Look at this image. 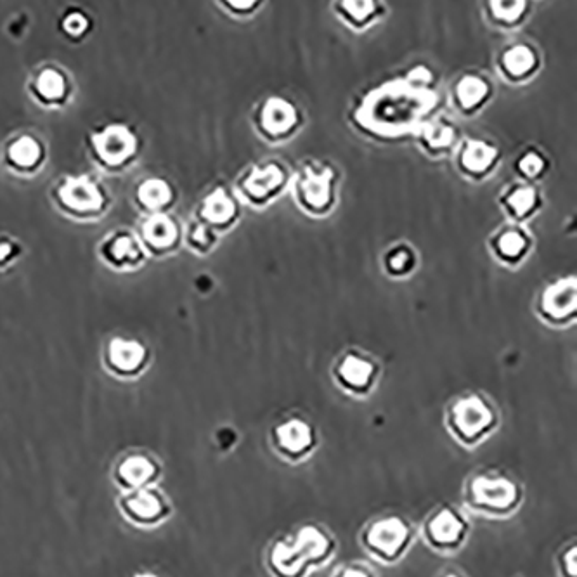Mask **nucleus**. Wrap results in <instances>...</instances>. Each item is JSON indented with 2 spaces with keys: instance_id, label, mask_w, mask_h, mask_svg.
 I'll return each mask as SVG.
<instances>
[{
  "instance_id": "nucleus-1",
  "label": "nucleus",
  "mask_w": 577,
  "mask_h": 577,
  "mask_svg": "<svg viewBox=\"0 0 577 577\" xmlns=\"http://www.w3.org/2000/svg\"><path fill=\"white\" fill-rule=\"evenodd\" d=\"M430 98L411 92V89L389 87L380 94H375L366 106V122L385 134L408 129L409 125L420 117L430 106Z\"/></svg>"
},
{
  "instance_id": "nucleus-39",
  "label": "nucleus",
  "mask_w": 577,
  "mask_h": 577,
  "mask_svg": "<svg viewBox=\"0 0 577 577\" xmlns=\"http://www.w3.org/2000/svg\"><path fill=\"white\" fill-rule=\"evenodd\" d=\"M233 6H240V9H245V7L253 6L252 2H233Z\"/></svg>"
},
{
  "instance_id": "nucleus-26",
  "label": "nucleus",
  "mask_w": 577,
  "mask_h": 577,
  "mask_svg": "<svg viewBox=\"0 0 577 577\" xmlns=\"http://www.w3.org/2000/svg\"><path fill=\"white\" fill-rule=\"evenodd\" d=\"M425 136H427L430 146L442 148V146H448L453 141V130L449 129L448 125L434 124L428 127Z\"/></svg>"
},
{
  "instance_id": "nucleus-9",
  "label": "nucleus",
  "mask_w": 577,
  "mask_h": 577,
  "mask_svg": "<svg viewBox=\"0 0 577 577\" xmlns=\"http://www.w3.org/2000/svg\"><path fill=\"white\" fill-rule=\"evenodd\" d=\"M279 442L290 453H300L311 444V428L300 420H292L278 428Z\"/></svg>"
},
{
  "instance_id": "nucleus-33",
  "label": "nucleus",
  "mask_w": 577,
  "mask_h": 577,
  "mask_svg": "<svg viewBox=\"0 0 577 577\" xmlns=\"http://www.w3.org/2000/svg\"><path fill=\"white\" fill-rule=\"evenodd\" d=\"M85 26H87V21H85V18L82 16V14H72V16H68V18H66V32L77 33L78 35V33L84 32Z\"/></svg>"
},
{
  "instance_id": "nucleus-10",
  "label": "nucleus",
  "mask_w": 577,
  "mask_h": 577,
  "mask_svg": "<svg viewBox=\"0 0 577 577\" xmlns=\"http://www.w3.org/2000/svg\"><path fill=\"white\" fill-rule=\"evenodd\" d=\"M295 124V110L292 104L281 101V99H271L266 106L264 113V125L273 134H281L290 129Z\"/></svg>"
},
{
  "instance_id": "nucleus-12",
  "label": "nucleus",
  "mask_w": 577,
  "mask_h": 577,
  "mask_svg": "<svg viewBox=\"0 0 577 577\" xmlns=\"http://www.w3.org/2000/svg\"><path fill=\"white\" fill-rule=\"evenodd\" d=\"M461 529H463V526H461L460 520L449 510L439 513L432 520V526H430L432 536L439 543H453V541L460 538Z\"/></svg>"
},
{
  "instance_id": "nucleus-28",
  "label": "nucleus",
  "mask_w": 577,
  "mask_h": 577,
  "mask_svg": "<svg viewBox=\"0 0 577 577\" xmlns=\"http://www.w3.org/2000/svg\"><path fill=\"white\" fill-rule=\"evenodd\" d=\"M534 200H536L534 191H531V189H519V191L512 196L510 203H512V207L515 208V212L522 215L526 214L527 210L534 205Z\"/></svg>"
},
{
  "instance_id": "nucleus-24",
  "label": "nucleus",
  "mask_w": 577,
  "mask_h": 577,
  "mask_svg": "<svg viewBox=\"0 0 577 577\" xmlns=\"http://www.w3.org/2000/svg\"><path fill=\"white\" fill-rule=\"evenodd\" d=\"M39 155V144L35 143L30 137H23L11 148V156H13L14 162L25 165V167L37 162Z\"/></svg>"
},
{
  "instance_id": "nucleus-38",
  "label": "nucleus",
  "mask_w": 577,
  "mask_h": 577,
  "mask_svg": "<svg viewBox=\"0 0 577 577\" xmlns=\"http://www.w3.org/2000/svg\"><path fill=\"white\" fill-rule=\"evenodd\" d=\"M344 577H368V576H366V574H363V572L349 571L347 572V574H345Z\"/></svg>"
},
{
  "instance_id": "nucleus-20",
  "label": "nucleus",
  "mask_w": 577,
  "mask_h": 577,
  "mask_svg": "<svg viewBox=\"0 0 577 577\" xmlns=\"http://www.w3.org/2000/svg\"><path fill=\"white\" fill-rule=\"evenodd\" d=\"M233 214V201L229 200L222 191H217L208 198L207 205H205V215L210 221L226 222L233 217Z\"/></svg>"
},
{
  "instance_id": "nucleus-4",
  "label": "nucleus",
  "mask_w": 577,
  "mask_h": 577,
  "mask_svg": "<svg viewBox=\"0 0 577 577\" xmlns=\"http://www.w3.org/2000/svg\"><path fill=\"white\" fill-rule=\"evenodd\" d=\"M475 500L482 505L493 506V508H506L512 505L517 496V489L510 480L506 479H486L480 477L474 484Z\"/></svg>"
},
{
  "instance_id": "nucleus-13",
  "label": "nucleus",
  "mask_w": 577,
  "mask_h": 577,
  "mask_svg": "<svg viewBox=\"0 0 577 577\" xmlns=\"http://www.w3.org/2000/svg\"><path fill=\"white\" fill-rule=\"evenodd\" d=\"M330 172L325 174H312L309 172L307 181L304 182L305 200L309 201L314 207H323L328 196H330Z\"/></svg>"
},
{
  "instance_id": "nucleus-30",
  "label": "nucleus",
  "mask_w": 577,
  "mask_h": 577,
  "mask_svg": "<svg viewBox=\"0 0 577 577\" xmlns=\"http://www.w3.org/2000/svg\"><path fill=\"white\" fill-rule=\"evenodd\" d=\"M113 252L117 253L118 259H137L139 257V248H137L136 243L130 240V238H120V240L115 243V248Z\"/></svg>"
},
{
  "instance_id": "nucleus-6",
  "label": "nucleus",
  "mask_w": 577,
  "mask_h": 577,
  "mask_svg": "<svg viewBox=\"0 0 577 577\" xmlns=\"http://www.w3.org/2000/svg\"><path fill=\"white\" fill-rule=\"evenodd\" d=\"M408 536V529L399 519L378 522L368 534V543L385 555H394Z\"/></svg>"
},
{
  "instance_id": "nucleus-5",
  "label": "nucleus",
  "mask_w": 577,
  "mask_h": 577,
  "mask_svg": "<svg viewBox=\"0 0 577 577\" xmlns=\"http://www.w3.org/2000/svg\"><path fill=\"white\" fill-rule=\"evenodd\" d=\"M96 143L104 160L111 163L125 160L136 146L134 137L124 127H111V129L104 130L101 136L96 137Z\"/></svg>"
},
{
  "instance_id": "nucleus-27",
  "label": "nucleus",
  "mask_w": 577,
  "mask_h": 577,
  "mask_svg": "<svg viewBox=\"0 0 577 577\" xmlns=\"http://www.w3.org/2000/svg\"><path fill=\"white\" fill-rule=\"evenodd\" d=\"M524 2H510V4H505V2H493L494 13L498 18H503V20L513 21L515 18H519V14L524 11Z\"/></svg>"
},
{
  "instance_id": "nucleus-25",
  "label": "nucleus",
  "mask_w": 577,
  "mask_h": 577,
  "mask_svg": "<svg viewBox=\"0 0 577 577\" xmlns=\"http://www.w3.org/2000/svg\"><path fill=\"white\" fill-rule=\"evenodd\" d=\"M39 87L42 94L49 99H56L63 94L65 91V80L59 75V73L49 72L42 73V77L39 80Z\"/></svg>"
},
{
  "instance_id": "nucleus-18",
  "label": "nucleus",
  "mask_w": 577,
  "mask_h": 577,
  "mask_svg": "<svg viewBox=\"0 0 577 577\" xmlns=\"http://www.w3.org/2000/svg\"><path fill=\"white\" fill-rule=\"evenodd\" d=\"M127 506H129L130 512L136 515L137 519H153L162 510V505H160L158 498H156L155 494L148 493V491L132 496L127 501Z\"/></svg>"
},
{
  "instance_id": "nucleus-22",
  "label": "nucleus",
  "mask_w": 577,
  "mask_h": 577,
  "mask_svg": "<svg viewBox=\"0 0 577 577\" xmlns=\"http://www.w3.org/2000/svg\"><path fill=\"white\" fill-rule=\"evenodd\" d=\"M139 195L148 207H160L169 201L170 189L163 181H148L144 182Z\"/></svg>"
},
{
  "instance_id": "nucleus-11",
  "label": "nucleus",
  "mask_w": 577,
  "mask_h": 577,
  "mask_svg": "<svg viewBox=\"0 0 577 577\" xmlns=\"http://www.w3.org/2000/svg\"><path fill=\"white\" fill-rule=\"evenodd\" d=\"M143 347L136 342H125V340H115L111 344V361L117 364L120 370H134L137 364L143 359Z\"/></svg>"
},
{
  "instance_id": "nucleus-36",
  "label": "nucleus",
  "mask_w": 577,
  "mask_h": 577,
  "mask_svg": "<svg viewBox=\"0 0 577 577\" xmlns=\"http://www.w3.org/2000/svg\"><path fill=\"white\" fill-rule=\"evenodd\" d=\"M195 240L200 241L203 245H207L208 238L205 236V229H203V227H198V231H196L195 234Z\"/></svg>"
},
{
  "instance_id": "nucleus-15",
  "label": "nucleus",
  "mask_w": 577,
  "mask_h": 577,
  "mask_svg": "<svg viewBox=\"0 0 577 577\" xmlns=\"http://www.w3.org/2000/svg\"><path fill=\"white\" fill-rule=\"evenodd\" d=\"M144 233L148 236V240L153 241L158 247H165V245H170L174 238H176V227L174 224L163 217V215H156L153 217L146 227H144Z\"/></svg>"
},
{
  "instance_id": "nucleus-41",
  "label": "nucleus",
  "mask_w": 577,
  "mask_h": 577,
  "mask_svg": "<svg viewBox=\"0 0 577 577\" xmlns=\"http://www.w3.org/2000/svg\"><path fill=\"white\" fill-rule=\"evenodd\" d=\"M449 577H456V576H449Z\"/></svg>"
},
{
  "instance_id": "nucleus-19",
  "label": "nucleus",
  "mask_w": 577,
  "mask_h": 577,
  "mask_svg": "<svg viewBox=\"0 0 577 577\" xmlns=\"http://www.w3.org/2000/svg\"><path fill=\"white\" fill-rule=\"evenodd\" d=\"M494 156H496V150L487 146L484 143H472L468 146L465 155H463V163L468 170H479L486 169L489 163L493 162Z\"/></svg>"
},
{
  "instance_id": "nucleus-7",
  "label": "nucleus",
  "mask_w": 577,
  "mask_h": 577,
  "mask_svg": "<svg viewBox=\"0 0 577 577\" xmlns=\"http://www.w3.org/2000/svg\"><path fill=\"white\" fill-rule=\"evenodd\" d=\"M61 198L78 210H92L101 205V195L98 189L85 179L68 182L65 188L61 189Z\"/></svg>"
},
{
  "instance_id": "nucleus-34",
  "label": "nucleus",
  "mask_w": 577,
  "mask_h": 577,
  "mask_svg": "<svg viewBox=\"0 0 577 577\" xmlns=\"http://www.w3.org/2000/svg\"><path fill=\"white\" fill-rule=\"evenodd\" d=\"M408 260V253L399 252L396 253L394 257H392V260H390V266L394 267V269H397V271H401V269H404V266L408 264Z\"/></svg>"
},
{
  "instance_id": "nucleus-2",
  "label": "nucleus",
  "mask_w": 577,
  "mask_h": 577,
  "mask_svg": "<svg viewBox=\"0 0 577 577\" xmlns=\"http://www.w3.org/2000/svg\"><path fill=\"white\" fill-rule=\"evenodd\" d=\"M326 550V539L314 527H307L300 532L295 546L279 545L274 552V565L285 574H295L305 558L319 557Z\"/></svg>"
},
{
  "instance_id": "nucleus-35",
  "label": "nucleus",
  "mask_w": 577,
  "mask_h": 577,
  "mask_svg": "<svg viewBox=\"0 0 577 577\" xmlns=\"http://www.w3.org/2000/svg\"><path fill=\"white\" fill-rule=\"evenodd\" d=\"M411 80H418V82H430V73L425 68H418L415 72L409 75Z\"/></svg>"
},
{
  "instance_id": "nucleus-14",
  "label": "nucleus",
  "mask_w": 577,
  "mask_h": 577,
  "mask_svg": "<svg viewBox=\"0 0 577 577\" xmlns=\"http://www.w3.org/2000/svg\"><path fill=\"white\" fill-rule=\"evenodd\" d=\"M151 475H153V465L139 456L129 458L120 468V477L129 486H141L146 480H150Z\"/></svg>"
},
{
  "instance_id": "nucleus-37",
  "label": "nucleus",
  "mask_w": 577,
  "mask_h": 577,
  "mask_svg": "<svg viewBox=\"0 0 577 577\" xmlns=\"http://www.w3.org/2000/svg\"><path fill=\"white\" fill-rule=\"evenodd\" d=\"M9 253H11V247H9L7 243H2V245H0V260L6 259Z\"/></svg>"
},
{
  "instance_id": "nucleus-32",
  "label": "nucleus",
  "mask_w": 577,
  "mask_h": 577,
  "mask_svg": "<svg viewBox=\"0 0 577 577\" xmlns=\"http://www.w3.org/2000/svg\"><path fill=\"white\" fill-rule=\"evenodd\" d=\"M347 11L357 18V20H364L368 14L373 13L375 4L373 2H347Z\"/></svg>"
},
{
  "instance_id": "nucleus-40",
  "label": "nucleus",
  "mask_w": 577,
  "mask_h": 577,
  "mask_svg": "<svg viewBox=\"0 0 577 577\" xmlns=\"http://www.w3.org/2000/svg\"><path fill=\"white\" fill-rule=\"evenodd\" d=\"M139 577H155V576H151V574H144V576H139Z\"/></svg>"
},
{
  "instance_id": "nucleus-31",
  "label": "nucleus",
  "mask_w": 577,
  "mask_h": 577,
  "mask_svg": "<svg viewBox=\"0 0 577 577\" xmlns=\"http://www.w3.org/2000/svg\"><path fill=\"white\" fill-rule=\"evenodd\" d=\"M541 169H543V160H541L536 153L527 155L526 158L520 162V170H522L526 176H536Z\"/></svg>"
},
{
  "instance_id": "nucleus-3",
  "label": "nucleus",
  "mask_w": 577,
  "mask_h": 577,
  "mask_svg": "<svg viewBox=\"0 0 577 577\" xmlns=\"http://www.w3.org/2000/svg\"><path fill=\"white\" fill-rule=\"evenodd\" d=\"M489 422L491 411L479 397H468L456 406V425L460 428L461 434L467 437H474L482 432Z\"/></svg>"
},
{
  "instance_id": "nucleus-23",
  "label": "nucleus",
  "mask_w": 577,
  "mask_h": 577,
  "mask_svg": "<svg viewBox=\"0 0 577 577\" xmlns=\"http://www.w3.org/2000/svg\"><path fill=\"white\" fill-rule=\"evenodd\" d=\"M534 65V56L527 47H515L510 52H506L505 66L508 72L513 75H522Z\"/></svg>"
},
{
  "instance_id": "nucleus-17",
  "label": "nucleus",
  "mask_w": 577,
  "mask_h": 577,
  "mask_svg": "<svg viewBox=\"0 0 577 577\" xmlns=\"http://www.w3.org/2000/svg\"><path fill=\"white\" fill-rule=\"evenodd\" d=\"M340 373H342L345 382L356 385V387H361V385H366L368 380H370L371 373H373V366L363 361V359H359V357L351 356L345 359L344 366H342Z\"/></svg>"
},
{
  "instance_id": "nucleus-16",
  "label": "nucleus",
  "mask_w": 577,
  "mask_h": 577,
  "mask_svg": "<svg viewBox=\"0 0 577 577\" xmlns=\"http://www.w3.org/2000/svg\"><path fill=\"white\" fill-rule=\"evenodd\" d=\"M279 182H281V170L276 165H269L250 177L248 189L252 195L266 196L269 191H273L278 186Z\"/></svg>"
},
{
  "instance_id": "nucleus-8",
  "label": "nucleus",
  "mask_w": 577,
  "mask_h": 577,
  "mask_svg": "<svg viewBox=\"0 0 577 577\" xmlns=\"http://www.w3.org/2000/svg\"><path fill=\"white\" fill-rule=\"evenodd\" d=\"M546 311L553 316H565L576 309V283L574 279H567L548 290L545 297Z\"/></svg>"
},
{
  "instance_id": "nucleus-29",
  "label": "nucleus",
  "mask_w": 577,
  "mask_h": 577,
  "mask_svg": "<svg viewBox=\"0 0 577 577\" xmlns=\"http://www.w3.org/2000/svg\"><path fill=\"white\" fill-rule=\"evenodd\" d=\"M500 247L501 252L513 257V255H519L522 252V248L526 247V241L519 233H506L501 238Z\"/></svg>"
},
{
  "instance_id": "nucleus-21",
  "label": "nucleus",
  "mask_w": 577,
  "mask_h": 577,
  "mask_svg": "<svg viewBox=\"0 0 577 577\" xmlns=\"http://www.w3.org/2000/svg\"><path fill=\"white\" fill-rule=\"evenodd\" d=\"M487 94V85L480 78L467 77L458 87V96L465 106H475Z\"/></svg>"
}]
</instances>
